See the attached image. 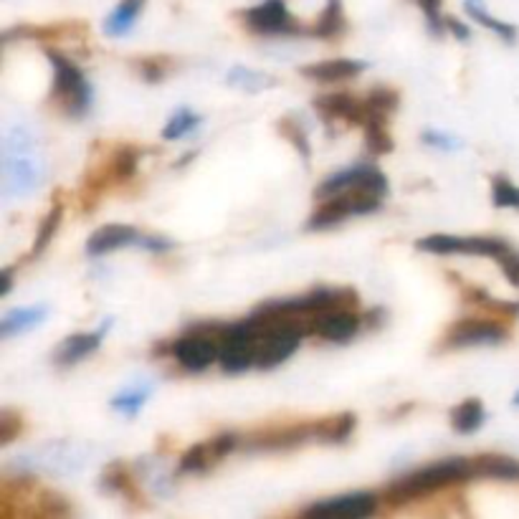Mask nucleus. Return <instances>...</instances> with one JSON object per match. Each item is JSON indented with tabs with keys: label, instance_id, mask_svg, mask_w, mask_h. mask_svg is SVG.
I'll list each match as a JSON object with an SVG mask.
<instances>
[{
	"label": "nucleus",
	"instance_id": "44",
	"mask_svg": "<svg viewBox=\"0 0 519 519\" xmlns=\"http://www.w3.org/2000/svg\"><path fill=\"white\" fill-rule=\"evenodd\" d=\"M512 403H514V405H517V408H519V390H517V393H514V398H512Z\"/></svg>",
	"mask_w": 519,
	"mask_h": 519
},
{
	"label": "nucleus",
	"instance_id": "29",
	"mask_svg": "<svg viewBox=\"0 0 519 519\" xmlns=\"http://www.w3.org/2000/svg\"><path fill=\"white\" fill-rule=\"evenodd\" d=\"M200 122H203V117H200V115H195L193 109H178V112L172 115V119L165 125L162 137L170 140V143H172V140H181V137H185V134H190V132H193Z\"/></svg>",
	"mask_w": 519,
	"mask_h": 519
},
{
	"label": "nucleus",
	"instance_id": "12",
	"mask_svg": "<svg viewBox=\"0 0 519 519\" xmlns=\"http://www.w3.org/2000/svg\"><path fill=\"white\" fill-rule=\"evenodd\" d=\"M143 236L137 234L132 226H125V223H109V226H102L99 231H94L91 238L87 241V254L89 256H104L109 251H117L122 246H132V244H140Z\"/></svg>",
	"mask_w": 519,
	"mask_h": 519
},
{
	"label": "nucleus",
	"instance_id": "20",
	"mask_svg": "<svg viewBox=\"0 0 519 519\" xmlns=\"http://www.w3.org/2000/svg\"><path fill=\"white\" fill-rule=\"evenodd\" d=\"M153 383H147V380H137V383H132L130 388H125L122 393H117L115 398H112V408L115 411H122V413L127 415H137V411L143 408L147 398H150V393H153Z\"/></svg>",
	"mask_w": 519,
	"mask_h": 519
},
{
	"label": "nucleus",
	"instance_id": "7",
	"mask_svg": "<svg viewBox=\"0 0 519 519\" xmlns=\"http://www.w3.org/2000/svg\"><path fill=\"white\" fill-rule=\"evenodd\" d=\"M246 26L259 36H292L299 33V23L289 14L284 0H266L244 14Z\"/></svg>",
	"mask_w": 519,
	"mask_h": 519
},
{
	"label": "nucleus",
	"instance_id": "32",
	"mask_svg": "<svg viewBox=\"0 0 519 519\" xmlns=\"http://www.w3.org/2000/svg\"><path fill=\"white\" fill-rule=\"evenodd\" d=\"M61 213H64V208L56 206L49 210V216H46V221L41 223L39 228V236H36V244H33V256H39L43 248L49 246V241L53 238V234H56V228H59V223H61Z\"/></svg>",
	"mask_w": 519,
	"mask_h": 519
},
{
	"label": "nucleus",
	"instance_id": "38",
	"mask_svg": "<svg viewBox=\"0 0 519 519\" xmlns=\"http://www.w3.org/2000/svg\"><path fill=\"white\" fill-rule=\"evenodd\" d=\"M279 127H282V132H284L286 140H292V143L297 144V150L301 153V157H310V143H307V137H304V130L299 127L297 122L286 119V122H279Z\"/></svg>",
	"mask_w": 519,
	"mask_h": 519
},
{
	"label": "nucleus",
	"instance_id": "28",
	"mask_svg": "<svg viewBox=\"0 0 519 519\" xmlns=\"http://www.w3.org/2000/svg\"><path fill=\"white\" fill-rule=\"evenodd\" d=\"M365 109H367V117L388 119L390 112H395V109H398V94H395L393 89H385V87H377V89H373L370 94H367V99H365Z\"/></svg>",
	"mask_w": 519,
	"mask_h": 519
},
{
	"label": "nucleus",
	"instance_id": "13",
	"mask_svg": "<svg viewBox=\"0 0 519 519\" xmlns=\"http://www.w3.org/2000/svg\"><path fill=\"white\" fill-rule=\"evenodd\" d=\"M314 332L329 342H350L360 332V317L352 311H327L314 320Z\"/></svg>",
	"mask_w": 519,
	"mask_h": 519
},
{
	"label": "nucleus",
	"instance_id": "26",
	"mask_svg": "<svg viewBox=\"0 0 519 519\" xmlns=\"http://www.w3.org/2000/svg\"><path fill=\"white\" fill-rule=\"evenodd\" d=\"M418 251H429V254H439V256H451V254H464V236H449V234H433L421 238L415 244Z\"/></svg>",
	"mask_w": 519,
	"mask_h": 519
},
{
	"label": "nucleus",
	"instance_id": "23",
	"mask_svg": "<svg viewBox=\"0 0 519 519\" xmlns=\"http://www.w3.org/2000/svg\"><path fill=\"white\" fill-rule=\"evenodd\" d=\"M345 11H342V0H327L325 11L320 15V23L314 26V36L320 39H335L345 31Z\"/></svg>",
	"mask_w": 519,
	"mask_h": 519
},
{
	"label": "nucleus",
	"instance_id": "25",
	"mask_svg": "<svg viewBox=\"0 0 519 519\" xmlns=\"http://www.w3.org/2000/svg\"><path fill=\"white\" fill-rule=\"evenodd\" d=\"M226 81L236 87V89H244L248 94H256V91L266 89V87H273V79L261 74V71H254V69H246V66H234L228 71Z\"/></svg>",
	"mask_w": 519,
	"mask_h": 519
},
{
	"label": "nucleus",
	"instance_id": "16",
	"mask_svg": "<svg viewBox=\"0 0 519 519\" xmlns=\"http://www.w3.org/2000/svg\"><path fill=\"white\" fill-rule=\"evenodd\" d=\"M46 307L36 304V307H21V310H11L3 314L0 320V338H14L21 332H28L33 327H39L46 320Z\"/></svg>",
	"mask_w": 519,
	"mask_h": 519
},
{
	"label": "nucleus",
	"instance_id": "3",
	"mask_svg": "<svg viewBox=\"0 0 519 519\" xmlns=\"http://www.w3.org/2000/svg\"><path fill=\"white\" fill-rule=\"evenodd\" d=\"M87 446L74 441H64V439H56L39 446L36 451H31L26 456H18L14 467L23 471V477L28 474H49V477H71L81 468L87 467Z\"/></svg>",
	"mask_w": 519,
	"mask_h": 519
},
{
	"label": "nucleus",
	"instance_id": "21",
	"mask_svg": "<svg viewBox=\"0 0 519 519\" xmlns=\"http://www.w3.org/2000/svg\"><path fill=\"white\" fill-rule=\"evenodd\" d=\"M484 405L477 398H471V401H464L459 408H454V413H451V426H454L456 433H474V431L481 429V423H484Z\"/></svg>",
	"mask_w": 519,
	"mask_h": 519
},
{
	"label": "nucleus",
	"instance_id": "24",
	"mask_svg": "<svg viewBox=\"0 0 519 519\" xmlns=\"http://www.w3.org/2000/svg\"><path fill=\"white\" fill-rule=\"evenodd\" d=\"M352 429H355V415L352 413L335 415V418H329V421L317 423V441H325V443L348 441Z\"/></svg>",
	"mask_w": 519,
	"mask_h": 519
},
{
	"label": "nucleus",
	"instance_id": "2",
	"mask_svg": "<svg viewBox=\"0 0 519 519\" xmlns=\"http://www.w3.org/2000/svg\"><path fill=\"white\" fill-rule=\"evenodd\" d=\"M471 477H477L474 461L461 459V456L443 459V461H436V464H431L426 468H418L413 474L403 477L401 481H395L388 489V499L393 505H401V502H408V499H415V496H423V494L436 492V489H443V487L467 481Z\"/></svg>",
	"mask_w": 519,
	"mask_h": 519
},
{
	"label": "nucleus",
	"instance_id": "22",
	"mask_svg": "<svg viewBox=\"0 0 519 519\" xmlns=\"http://www.w3.org/2000/svg\"><path fill=\"white\" fill-rule=\"evenodd\" d=\"M137 467L143 471V479L147 481V487L153 489V494L168 496L172 492V474L165 468L162 459H143Z\"/></svg>",
	"mask_w": 519,
	"mask_h": 519
},
{
	"label": "nucleus",
	"instance_id": "14",
	"mask_svg": "<svg viewBox=\"0 0 519 519\" xmlns=\"http://www.w3.org/2000/svg\"><path fill=\"white\" fill-rule=\"evenodd\" d=\"M314 107H317L322 115H327V117L348 119V122H355V125H365V117H367L365 102H357L348 91L325 94V97H320V99L314 102Z\"/></svg>",
	"mask_w": 519,
	"mask_h": 519
},
{
	"label": "nucleus",
	"instance_id": "41",
	"mask_svg": "<svg viewBox=\"0 0 519 519\" xmlns=\"http://www.w3.org/2000/svg\"><path fill=\"white\" fill-rule=\"evenodd\" d=\"M137 246L147 248V251H170V248L175 246V244H172V241H168V238H155V236H143Z\"/></svg>",
	"mask_w": 519,
	"mask_h": 519
},
{
	"label": "nucleus",
	"instance_id": "31",
	"mask_svg": "<svg viewBox=\"0 0 519 519\" xmlns=\"http://www.w3.org/2000/svg\"><path fill=\"white\" fill-rule=\"evenodd\" d=\"M492 203L496 208H514V210H519V188L509 178H505V175H496L492 181Z\"/></svg>",
	"mask_w": 519,
	"mask_h": 519
},
{
	"label": "nucleus",
	"instance_id": "30",
	"mask_svg": "<svg viewBox=\"0 0 519 519\" xmlns=\"http://www.w3.org/2000/svg\"><path fill=\"white\" fill-rule=\"evenodd\" d=\"M216 464V459L210 454L208 443H195L193 449H188V454L182 456L181 474H198V471H208Z\"/></svg>",
	"mask_w": 519,
	"mask_h": 519
},
{
	"label": "nucleus",
	"instance_id": "1",
	"mask_svg": "<svg viewBox=\"0 0 519 519\" xmlns=\"http://www.w3.org/2000/svg\"><path fill=\"white\" fill-rule=\"evenodd\" d=\"M43 178L46 165L33 132L23 125H15L3 137V193L5 198L33 193Z\"/></svg>",
	"mask_w": 519,
	"mask_h": 519
},
{
	"label": "nucleus",
	"instance_id": "35",
	"mask_svg": "<svg viewBox=\"0 0 519 519\" xmlns=\"http://www.w3.org/2000/svg\"><path fill=\"white\" fill-rule=\"evenodd\" d=\"M423 143L429 144V147H436V150H443V153H454V150H461V147H464V143L456 140L454 134H446V132H436V130L423 132Z\"/></svg>",
	"mask_w": 519,
	"mask_h": 519
},
{
	"label": "nucleus",
	"instance_id": "39",
	"mask_svg": "<svg viewBox=\"0 0 519 519\" xmlns=\"http://www.w3.org/2000/svg\"><path fill=\"white\" fill-rule=\"evenodd\" d=\"M236 443H238V439H236L234 433H221V436L210 439L208 446H210V454H213V459H216V461H221L223 456H228L231 451H234Z\"/></svg>",
	"mask_w": 519,
	"mask_h": 519
},
{
	"label": "nucleus",
	"instance_id": "36",
	"mask_svg": "<svg viewBox=\"0 0 519 519\" xmlns=\"http://www.w3.org/2000/svg\"><path fill=\"white\" fill-rule=\"evenodd\" d=\"M15 433H21V418L11 408H3L0 411V443H11Z\"/></svg>",
	"mask_w": 519,
	"mask_h": 519
},
{
	"label": "nucleus",
	"instance_id": "15",
	"mask_svg": "<svg viewBox=\"0 0 519 519\" xmlns=\"http://www.w3.org/2000/svg\"><path fill=\"white\" fill-rule=\"evenodd\" d=\"M365 66L367 64L352 61V59H329V61H320V64L301 66V74L314 79V81H342V79L357 77Z\"/></svg>",
	"mask_w": 519,
	"mask_h": 519
},
{
	"label": "nucleus",
	"instance_id": "9",
	"mask_svg": "<svg viewBox=\"0 0 519 519\" xmlns=\"http://www.w3.org/2000/svg\"><path fill=\"white\" fill-rule=\"evenodd\" d=\"M172 357L190 373H200L221 357V345H216L210 335L195 332L185 335L172 345Z\"/></svg>",
	"mask_w": 519,
	"mask_h": 519
},
{
	"label": "nucleus",
	"instance_id": "4",
	"mask_svg": "<svg viewBox=\"0 0 519 519\" xmlns=\"http://www.w3.org/2000/svg\"><path fill=\"white\" fill-rule=\"evenodd\" d=\"M53 66V94L61 99L64 109L74 117H81L91 107V84L71 59L64 53L46 51Z\"/></svg>",
	"mask_w": 519,
	"mask_h": 519
},
{
	"label": "nucleus",
	"instance_id": "42",
	"mask_svg": "<svg viewBox=\"0 0 519 519\" xmlns=\"http://www.w3.org/2000/svg\"><path fill=\"white\" fill-rule=\"evenodd\" d=\"M446 26L451 28V33H454L459 41H468L471 39V31H468L461 21H456V18H446Z\"/></svg>",
	"mask_w": 519,
	"mask_h": 519
},
{
	"label": "nucleus",
	"instance_id": "19",
	"mask_svg": "<svg viewBox=\"0 0 519 519\" xmlns=\"http://www.w3.org/2000/svg\"><path fill=\"white\" fill-rule=\"evenodd\" d=\"M464 8H467V14L474 18V21H479L481 26H487L492 33H496L499 39L506 41V43H514L517 41V26H512V23H505V21H496L494 15H489V11L484 8V3L481 0H467L464 3Z\"/></svg>",
	"mask_w": 519,
	"mask_h": 519
},
{
	"label": "nucleus",
	"instance_id": "43",
	"mask_svg": "<svg viewBox=\"0 0 519 519\" xmlns=\"http://www.w3.org/2000/svg\"><path fill=\"white\" fill-rule=\"evenodd\" d=\"M0 276H3V294H8V292H11V284H14V269H11V266L3 269Z\"/></svg>",
	"mask_w": 519,
	"mask_h": 519
},
{
	"label": "nucleus",
	"instance_id": "6",
	"mask_svg": "<svg viewBox=\"0 0 519 519\" xmlns=\"http://www.w3.org/2000/svg\"><path fill=\"white\" fill-rule=\"evenodd\" d=\"M355 188H365V190H373L377 195H388V181L380 170L373 168V165H355L350 170H339L335 175H329L317 188V198H329V195L355 190Z\"/></svg>",
	"mask_w": 519,
	"mask_h": 519
},
{
	"label": "nucleus",
	"instance_id": "33",
	"mask_svg": "<svg viewBox=\"0 0 519 519\" xmlns=\"http://www.w3.org/2000/svg\"><path fill=\"white\" fill-rule=\"evenodd\" d=\"M418 5H421L423 14H426L431 33H433V36H441L443 31H446V18H441V0H418Z\"/></svg>",
	"mask_w": 519,
	"mask_h": 519
},
{
	"label": "nucleus",
	"instance_id": "37",
	"mask_svg": "<svg viewBox=\"0 0 519 519\" xmlns=\"http://www.w3.org/2000/svg\"><path fill=\"white\" fill-rule=\"evenodd\" d=\"M134 168H137V153L132 147H122L117 153V160H115V175L127 181L134 175Z\"/></svg>",
	"mask_w": 519,
	"mask_h": 519
},
{
	"label": "nucleus",
	"instance_id": "11",
	"mask_svg": "<svg viewBox=\"0 0 519 519\" xmlns=\"http://www.w3.org/2000/svg\"><path fill=\"white\" fill-rule=\"evenodd\" d=\"M109 325H112V322H107V325L94 329V332H81V335L66 338L64 342L56 348V352H53V363L61 365V367H71V365H77L79 360H84L87 355L99 350V345H102Z\"/></svg>",
	"mask_w": 519,
	"mask_h": 519
},
{
	"label": "nucleus",
	"instance_id": "8",
	"mask_svg": "<svg viewBox=\"0 0 519 519\" xmlns=\"http://www.w3.org/2000/svg\"><path fill=\"white\" fill-rule=\"evenodd\" d=\"M377 496L370 492H355L322 499L304 509L307 517H370L375 514Z\"/></svg>",
	"mask_w": 519,
	"mask_h": 519
},
{
	"label": "nucleus",
	"instance_id": "18",
	"mask_svg": "<svg viewBox=\"0 0 519 519\" xmlns=\"http://www.w3.org/2000/svg\"><path fill=\"white\" fill-rule=\"evenodd\" d=\"M144 3H147V0H122L117 8L112 11V15L107 18L104 31H107L109 36H125L127 31H132L134 21L143 14Z\"/></svg>",
	"mask_w": 519,
	"mask_h": 519
},
{
	"label": "nucleus",
	"instance_id": "5",
	"mask_svg": "<svg viewBox=\"0 0 519 519\" xmlns=\"http://www.w3.org/2000/svg\"><path fill=\"white\" fill-rule=\"evenodd\" d=\"M259 317V314H254ZM264 327H261V335L256 339V365L261 370H273L276 365H282L284 360H289L294 352L299 350L301 345V329L292 322H279L276 325H269V320L259 317Z\"/></svg>",
	"mask_w": 519,
	"mask_h": 519
},
{
	"label": "nucleus",
	"instance_id": "27",
	"mask_svg": "<svg viewBox=\"0 0 519 519\" xmlns=\"http://www.w3.org/2000/svg\"><path fill=\"white\" fill-rule=\"evenodd\" d=\"M365 144L373 155H385L393 150L388 130H385V119L367 117L365 119Z\"/></svg>",
	"mask_w": 519,
	"mask_h": 519
},
{
	"label": "nucleus",
	"instance_id": "34",
	"mask_svg": "<svg viewBox=\"0 0 519 519\" xmlns=\"http://www.w3.org/2000/svg\"><path fill=\"white\" fill-rule=\"evenodd\" d=\"M102 487L104 489H109V492H132V479L125 474V468L115 464V467H109V471L104 474Z\"/></svg>",
	"mask_w": 519,
	"mask_h": 519
},
{
	"label": "nucleus",
	"instance_id": "17",
	"mask_svg": "<svg viewBox=\"0 0 519 519\" xmlns=\"http://www.w3.org/2000/svg\"><path fill=\"white\" fill-rule=\"evenodd\" d=\"M474 471H477V477L519 481V461L512 459V456H477L474 459Z\"/></svg>",
	"mask_w": 519,
	"mask_h": 519
},
{
	"label": "nucleus",
	"instance_id": "40",
	"mask_svg": "<svg viewBox=\"0 0 519 519\" xmlns=\"http://www.w3.org/2000/svg\"><path fill=\"white\" fill-rule=\"evenodd\" d=\"M496 261L502 264V269H505L506 279H509V284L519 286V254H514V251L509 248L505 256H499Z\"/></svg>",
	"mask_w": 519,
	"mask_h": 519
},
{
	"label": "nucleus",
	"instance_id": "10",
	"mask_svg": "<svg viewBox=\"0 0 519 519\" xmlns=\"http://www.w3.org/2000/svg\"><path fill=\"white\" fill-rule=\"evenodd\" d=\"M506 329L492 320H461L451 327L446 345L449 348H481V345H502Z\"/></svg>",
	"mask_w": 519,
	"mask_h": 519
}]
</instances>
